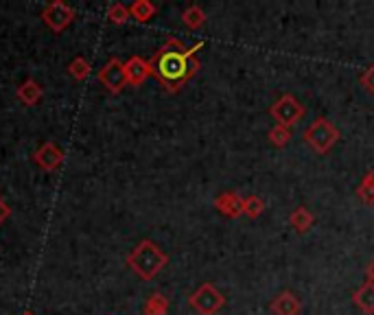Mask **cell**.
I'll list each match as a JSON object with an SVG mask.
<instances>
[{"label": "cell", "mask_w": 374, "mask_h": 315, "mask_svg": "<svg viewBox=\"0 0 374 315\" xmlns=\"http://www.w3.org/2000/svg\"><path fill=\"white\" fill-rule=\"evenodd\" d=\"M158 13V5H154L152 0H134L130 5V16L132 20L140 22V24H147L149 20H154Z\"/></svg>", "instance_id": "15"}, {"label": "cell", "mask_w": 374, "mask_h": 315, "mask_svg": "<svg viewBox=\"0 0 374 315\" xmlns=\"http://www.w3.org/2000/svg\"><path fill=\"white\" fill-rule=\"evenodd\" d=\"M357 197L361 199V204H366V206H374V169L372 171H368L363 177H361V182L357 184Z\"/></svg>", "instance_id": "18"}, {"label": "cell", "mask_w": 374, "mask_h": 315, "mask_svg": "<svg viewBox=\"0 0 374 315\" xmlns=\"http://www.w3.org/2000/svg\"><path fill=\"white\" fill-rule=\"evenodd\" d=\"M33 162L46 171V173H53L64 165V151L53 143V140H46L38 147V151L33 153Z\"/></svg>", "instance_id": "8"}, {"label": "cell", "mask_w": 374, "mask_h": 315, "mask_svg": "<svg viewBox=\"0 0 374 315\" xmlns=\"http://www.w3.org/2000/svg\"><path fill=\"white\" fill-rule=\"evenodd\" d=\"M366 280L374 284V258L368 262V267H366Z\"/></svg>", "instance_id": "25"}, {"label": "cell", "mask_w": 374, "mask_h": 315, "mask_svg": "<svg viewBox=\"0 0 374 315\" xmlns=\"http://www.w3.org/2000/svg\"><path fill=\"white\" fill-rule=\"evenodd\" d=\"M182 22H184L186 29H191V31L202 29V26L206 24V11L199 7V5H188L182 11Z\"/></svg>", "instance_id": "17"}, {"label": "cell", "mask_w": 374, "mask_h": 315, "mask_svg": "<svg viewBox=\"0 0 374 315\" xmlns=\"http://www.w3.org/2000/svg\"><path fill=\"white\" fill-rule=\"evenodd\" d=\"M204 48V42L186 46L178 38H169L149 60L152 77L158 79V84L169 94H178L191 79L202 68L197 52Z\"/></svg>", "instance_id": "1"}, {"label": "cell", "mask_w": 374, "mask_h": 315, "mask_svg": "<svg viewBox=\"0 0 374 315\" xmlns=\"http://www.w3.org/2000/svg\"><path fill=\"white\" fill-rule=\"evenodd\" d=\"M9 217H11V208L3 197H0V226H3Z\"/></svg>", "instance_id": "24"}, {"label": "cell", "mask_w": 374, "mask_h": 315, "mask_svg": "<svg viewBox=\"0 0 374 315\" xmlns=\"http://www.w3.org/2000/svg\"><path fill=\"white\" fill-rule=\"evenodd\" d=\"M66 70H68V74L74 79V82H86V79L90 77V72H92V64L86 57L77 55V57L70 60V64H68Z\"/></svg>", "instance_id": "19"}, {"label": "cell", "mask_w": 374, "mask_h": 315, "mask_svg": "<svg viewBox=\"0 0 374 315\" xmlns=\"http://www.w3.org/2000/svg\"><path fill=\"white\" fill-rule=\"evenodd\" d=\"M42 86L35 82V79H24V82L18 86L16 90V99L22 103V105H27V108H33V105H38L42 101Z\"/></svg>", "instance_id": "12"}, {"label": "cell", "mask_w": 374, "mask_h": 315, "mask_svg": "<svg viewBox=\"0 0 374 315\" xmlns=\"http://www.w3.org/2000/svg\"><path fill=\"white\" fill-rule=\"evenodd\" d=\"M265 213V199L259 195H247L243 197V215L247 219H259Z\"/></svg>", "instance_id": "20"}, {"label": "cell", "mask_w": 374, "mask_h": 315, "mask_svg": "<svg viewBox=\"0 0 374 315\" xmlns=\"http://www.w3.org/2000/svg\"><path fill=\"white\" fill-rule=\"evenodd\" d=\"M22 315H35L33 311H27V313H22Z\"/></svg>", "instance_id": "26"}, {"label": "cell", "mask_w": 374, "mask_h": 315, "mask_svg": "<svg viewBox=\"0 0 374 315\" xmlns=\"http://www.w3.org/2000/svg\"><path fill=\"white\" fill-rule=\"evenodd\" d=\"M212 206L219 210L223 217L228 219H239L243 217V197L234 191H223L221 195L215 197Z\"/></svg>", "instance_id": "9"}, {"label": "cell", "mask_w": 374, "mask_h": 315, "mask_svg": "<svg viewBox=\"0 0 374 315\" xmlns=\"http://www.w3.org/2000/svg\"><path fill=\"white\" fill-rule=\"evenodd\" d=\"M74 16H77L74 7H70L68 3H64V0H53V3H48V5L42 9V22H44L53 33L66 31L68 26L72 24Z\"/></svg>", "instance_id": "6"}, {"label": "cell", "mask_w": 374, "mask_h": 315, "mask_svg": "<svg viewBox=\"0 0 374 315\" xmlns=\"http://www.w3.org/2000/svg\"><path fill=\"white\" fill-rule=\"evenodd\" d=\"M188 306L197 315H217L226 306V298H223V294L212 282H204L188 296Z\"/></svg>", "instance_id": "4"}, {"label": "cell", "mask_w": 374, "mask_h": 315, "mask_svg": "<svg viewBox=\"0 0 374 315\" xmlns=\"http://www.w3.org/2000/svg\"><path fill=\"white\" fill-rule=\"evenodd\" d=\"M302 138L311 147V151H315L317 155H327L341 140V131L329 118H315L305 129V136Z\"/></svg>", "instance_id": "3"}, {"label": "cell", "mask_w": 374, "mask_h": 315, "mask_svg": "<svg viewBox=\"0 0 374 315\" xmlns=\"http://www.w3.org/2000/svg\"><path fill=\"white\" fill-rule=\"evenodd\" d=\"M269 114H271L273 121H276V125H283V127L291 129L295 123H300L305 118L307 108L293 94H283L271 103Z\"/></svg>", "instance_id": "5"}, {"label": "cell", "mask_w": 374, "mask_h": 315, "mask_svg": "<svg viewBox=\"0 0 374 315\" xmlns=\"http://www.w3.org/2000/svg\"><path fill=\"white\" fill-rule=\"evenodd\" d=\"M125 74H128V84L138 88L142 86L149 77H152V66H149V60H142L138 55L130 57L125 62Z\"/></svg>", "instance_id": "11"}, {"label": "cell", "mask_w": 374, "mask_h": 315, "mask_svg": "<svg viewBox=\"0 0 374 315\" xmlns=\"http://www.w3.org/2000/svg\"><path fill=\"white\" fill-rule=\"evenodd\" d=\"M269 309L273 315H300L302 313V300L298 298L293 292H280L273 296V300L269 302Z\"/></svg>", "instance_id": "10"}, {"label": "cell", "mask_w": 374, "mask_h": 315, "mask_svg": "<svg viewBox=\"0 0 374 315\" xmlns=\"http://www.w3.org/2000/svg\"><path fill=\"white\" fill-rule=\"evenodd\" d=\"M169 298L160 292H154L142 304V315H169Z\"/></svg>", "instance_id": "16"}, {"label": "cell", "mask_w": 374, "mask_h": 315, "mask_svg": "<svg viewBox=\"0 0 374 315\" xmlns=\"http://www.w3.org/2000/svg\"><path fill=\"white\" fill-rule=\"evenodd\" d=\"M353 304L366 313V315H374V284L372 282H363L357 292L353 294Z\"/></svg>", "instance_id": "13"}, {"label": "cell", "mask_w": 374, "mask_h": 315, "mask_svg": "<svg viewBox=\"0 0 374 315\" xmlns=\"http://www.w3.org/2000/svg\"><path fill=\"white\" fill-rule=\"evenodd\" d=\"M359 86H361L368 94L374 96V64L368 66V68H363V72L359 74Z\"/></svg>", "instance_id": "23"}, {"label": "cell", "mask_w": 374, "mask_h": 315, "mask_svg": "<svg viewBox=\"0 0 374 315\" xmlns=\"http://www.w3.org/2000/svg\"><path fill=\"white\" fill-rule=\"evenodd\" d=\"M289 223H291V228H293L298 234H305V232H309V230L313 228V223H315V215L311 213L309 208L298 206L295 210H291Z\"/></svg>", "instance_id": "14"}, {"label": "cell", "mask_w": 374, "mask_h": 315, "mask_svg": "<svg viewBox=\"0 0 374 315\" xmlns=\"http://www.w3.org/2000/svg\"><path fill=\"white\" fill-rule=\"evenodd\" d=\"M125 262H128V267L144 282L154 280L169 262V256L166 252L152 239H142L138 241V245L128 254V258H125Z\"/></svg>", "instance_id": "2"}, {"label": "cell", "mask_w": 374, "mask_h": 315, "mask_svg": "<svg viewBox=\"0 0 374 315\" xmlns=\"http://www.w3.org/2000/svg\"><path fill=\"white\" fill-rule=\"evenodd\" d=\"M98 84H101L110 94H120L125 88H128V74H125V62H120L118 57L108 60V64L96 72Z\"/></svg>", "instance_id": "7"}, {"label": "cell", "mask_w": 374, "mask_h": 315, "mask_svg": "<svg viewBox=\"0 0 374 315\" xmlns=\"http://www.w3.org/2000/svg\"><path fill=\"white\" fill-rule=\"evenodd\" d=\"M108 20L112 22V24H125V22H128L132 16H130V7L128 5H123V3H112L110 7H108Z\"/></svg>", "instance_id": "22"}, {"label": "cell", "mask_w": 374, "mask_h": 315, "mask_svg": "<svg viewBox=\"0 0 374 315\" xmlns=\"http://www.w3.org/2000/svg\"><path fill=\"white\" fill-rule=\"evenodd\" d=\"M291 138H293V131H291L289 127H283V125H273V127L267 131V140H269L273 147H278V149L287 147Z\"/></svg>", "instance_id": "21"}]
</instances>
